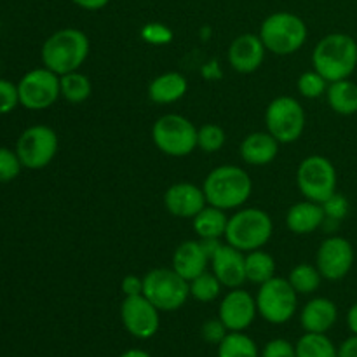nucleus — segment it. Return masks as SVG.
I'll list each match as a JSON object with an SVG mask.
<instances>
[{"label":"nucleus","mask_w":357,"mask_h":357,"mask_svg":"<svg viewBox=\"0 0 357 357\" xmlns=\"http://www.w3.org/2000/svg\"><path fill=\"white\" fill-rule=\"evenodd\" d=\"M72 2L84 10H100L107 7L110 0H72Z\"/></svg>","instance_id":"79ce46f5"},{"label":"nucleus","mask_w":357,"mask_h":357,"mask_svg":"<svg viewBox=\"0 0 357 357\" xmlns=\"http://www.w3.org/2000/svg\"><path fill=\"white\" fill-rule=\"evenodd\" d=\"M312 66L328 82L351 79L357 68V42L342 31L328 33L312 51Z\"/></svg>","instance_id":"7ed1b4c3"},{"label":"nucleus","mask_w":357,"mask_h":357,"mask_svg":"<svg viewBox=\"0 0 357 357\" xmlns=\"http://www.w3.org/2000/svg\"><path fill=\"white\" fill-rule=\"evenodd\" d=\"M121 319L129 335L149 340L160 328V310L146 296H126L121 305Z\"/></svg>","instance_id":"4468645a"},{"label":"nucleus","mask_w":357,"mask_h":357,"mask_svg":"<svg viewBox=\"0 0 357 357\" xmlns=\"http://www.w3.org/2000/svg\"><path fill=\"white\" fill-rule=\"evenodd\" d=\"M257 316V298L246 289H230L220 302L218 317L229 331H246Z\"/></svg>","instance_id":"2eb2a0df"},{"label":"nucleus","mask_w":357,"mask_h":357,"mask_svg":"<svg viewBox=\"0 0 357 357\" xmlns=\"http://www.w3.org/2000/svg\"><path fill=\"white\" fill-rule=\"evenodd\" d=\"M142 295L146 296L160 312H174L190 298V286L173 267L153 268L143 275Z\"/></svg>","instance_id":"423d86ee"},{"label":"nucleus","mask_w":357,"mask_h":357,"mask_svg":"<svg viewBox=\"0 0 357 357\" xmlns=\"http://www.w3.org/2000/svg\"><path fill=\"white\" fill-rule=\"evenodd\" d=\"M279 145H281V143H279L268 131H255L241 142V159H243L248 166H268V164L274 162L275 157H278Z\"/></svg>","instance_id":"aec40b11"},{"label":"nucleus","mask_w":357,"mask_h":357,"mask_svg":"<svg viewBox=\"0 0 357 357\" xmlns=\"http://www.w3.org/2000/svg\"><path fill=\"white\" fill-rule=\"evenodd\" d=\"M152 142L164 155L187 157L197 149V128L180 114H166L152 126Z\"/></svg>","instance_id":"0eeeda50"},{"label":"nucleus","mask_w":357,"mask_h":357,"mask_svg":"<svg viewBox=\"0 0 357 357\" xmlns=\"http://www.w3.org/2000/svg\"><path fill=\"white\" fill-rule=\"evenodd\" d=\"M17 93L20 105L26 110H47L61 98L59 75L45 66L30 70L17 82Z\"/></svg>","instance_id":"f8f14e48"},{"label":"nucleus","mask_w":357,"mask_h":357,"mask_svg":"<svg viewBox=\"0 0 357 357\" xmlns=\"http://www.w3.org/2000/svg\"><path fill=\"white\" fill-rule=\"evenodd\" d=\"M260 357H296L295 345L286 338H274L265 344Z\"/></svg>","instance_id":"4c0bfd02"},{"label":"nucleus","mask_w":357,"mask_h":357,"mask_svg":"<svg viewBox=\"0 0 357 357\" xmlns=\"http://www.w3.org/2000/svg\"><path fill=\"white\" fill-rule=\"evenodd\" d=\"M122 293L126 296H135V295H142L143 291V278H138L135 274H129L122 279Z\"/></svg>","instance_id":"ea45409f"},{"label":"nucleus","mask_w":357,"mask_h":357,"mask_svg":"<svg viewBox=\"0 0 357 357\" xmlns=\"http://www.w3.org/2000/svg\"><path fill=\"white\" fill-rule=\"evenodd\" d=\"M119 357H152L149 354V352L142 351V349H129V351L122 352Z\"/></svg>","instance_id":"c03bdc74"},{"label":"nucleus","mask_w":357,"mask_h":357,"mask_svg":"<svg viewBox=\"0 0 357 357\" xmlns=\"http://www.w3.org/2000/svg\"><path fill=\"white\" fill-rule=\"evenodd\" d=\"M190 286V296L194 300L201 303H209V302H215L220 295H222V288L223 284L218 281L213 272L206 271L204 274L197 275L195 279H192L188 282Z\"/></svg>","instance_id":"7c9ffc66"},{"label":"nucleus","mask_w":357,"mask_h":357,"mask_svg":"<svg viewBox=\"0 0 357 357\" xmlns=\"http://www.w3.org/2000/svg\"><path fill=\"white\" fill-rule=\"evenodd\" d=\"M211 258L206 253L201 241H185L174 250L173 268L188 282L208 271Z\"/></svg>","instance_id":"412c9836"},{"label":"nucleus","mask_w":357,"mask_h":357,"mask_svg":"<svg viewBox=\"0 0 357 357\" xmlns=\"http://www.w3.org/2000/svg\"><path fill=\"white\" fill-rule=\"evenodd\" d=\"M142 37L145 38L149 44L160 45V44H167V42H171V38H173V31L160 23H149L142 30Z\"/></svg>","instance_id":"58836bf2"},{"label":"nucleus","mask_w":357,"mask_h":357,"mask_svg":"<svg viewBox=\"0 0 357 357\" xmlns=\"http://www.w3.org/2000/svg\"><path fill=\"white\" fill-rule=\"evenodd\" d=\"M227 142V135L222 126L204 124L197 129V149L206 153H216L223 149Z\"/></svg>","instance_id":"2f4dec72"},{"label":"nucleus","mask_w":357,"mask_h":357,"mask_svg":"<svg viewBox=\"0 0 357 357\" xmlns=\"http://www.w3.org/2000/svg\"><path fill=\"white\" fill-rule=\"evenodd\" d=\"M274 234L271 215L260 208H239L229 218L225 230L227 244L243 253L261 250Z\"/></svg>","instance_id":"20e7f679"},{"label":"nucleus","mask_w":357,"mask_h":357,"mask_svg":"<svg viewBox=\"0 0 357 357\" xmlns=\"http://www.w3.org/2000/svg\"><path fill=\"white\" fill-rule=\"evenodd\" d=\"M206 201L209 206L229 211L239 209L250 201L253 181L244 167L236 164H223L215 167L202 183Z\"/></svg>","instance_id":"f257e3e1"},{"label":"nucleus","mask_w":357,"mask_h":357,"mask_svg":"<svg viewBox=\"0 0 357 357\" xmlns=\"http://www.w3.org/2000/svg\"><path fill=\"white\" fill-rule=\"evenodd\" d=\"M218 357H260V351L244 331H230L218 345Z\"/></svg>","instance_id":"c85d7f7f"},{"label":"nucleus","mask_w":357,"mask_h":357,"mask_svg":"<svg viewBox=\"0 0 357 357\" xmlns=\"http://www.w3.org/2000/svg\"><path fill=\"white\" fill-rule=\"evenodd\" d=\"M59 87H61V98L68 103L79 105L84 103L91 98L93 94V84L91 79L82 73L80 70L77 72L65 73L59 77Z\"/></svg>","instance_id":"bb28decb"},{"label":"nucleus","mask_w":357,"mask_h":357,"mask_svg":"<svg viewBox=\"0 0 357 357\" xmlns=\"http://www.w3.org/2000/svg\"><path fill=\"white\" fill-rule=\"evenodd\" d=\"M296 357H338V349L326 333H305L295 344Z\"/></svg>","instance_id":"cd10ccee"},{"label":"nucleus","mask_w":357,"mask_h":357,"mask_svg":"<svg viewBox=\"0 0 357 357\" xmlns=\"http://www.w3.org/2000/svg\"><path fill=\"white\" fill-rule=\"evenodd\" d=\"M324 96L335 114L345 115V117L357 114V84L351 79L330 82Z\"/></svg>","instance_id":"393cba45"},{"label":"nucleus","mask_w":357,"mask_h":357,"mask_svg":"<svg viewBox=\"0 0 357 357\" xmlns=\"http://www.w3.org/2000/svg\"><path fill=\"white\" fill-rule=\"evenodd\" d=\"M164 206L176 218L192 220L202 208L208 206V201L202 187L181 181L167 188L164 194Z\"/></svg>","instance_id":"a211bd4d"},{"label":"nucleus","mask_w":357,"mask_h":357,"mask_svg":"<svg viewBox=\"0 0 357 357\" xmlns=\"http://www.w3.org/2000/svg\"><path fill=\"white\" fill-rule=\"evenodd\" d=\"M324 222H326V215H324L323 206L307 201V199L293 204L286 213V227L289 232L296 234V236L314 234L324 225Z\"/></svg>","instance_id":"4be33fe9"},{"label":"nucleus","mask_w":357,"mask_h":357,"mask_svg":"<svg viewBox=\"0 0 357 357\" xmlns=\"http://www.w3.org/2000/svg\"><path fill=\"white\" fill-rule=\"evenodd\" d=\"M275 271L278 265L274 257L264 251V248L246 253V281L260 286L275 278Z\"/></svg>","instance_id":"a878e982"},{"label":"nucleus","mask_w":357,"mask_h":357,"mask_svg":"<svg viewBox=\"0 0 357 357\" xmlns=\"http://www.w3.org/2000/svg\"><path fill=\"white\" fill-rule=\"evenodd\" d=\"M321 206H323L326 220H330V222H342L349 215V201L345 199V195L338 194V192H335Z\"/></svg>","instance_id":"c9c22d12"},{"label":"nucleus","mask_w":357,"mask_h":357,"mask_svg":"<svg viewBox=\"0 0 357 357\" xmlns=\"http://www.w3.org/2000/svg\"><path fill=\"white\" fill-rule=\"evenodd\" d=\"M188 80L178 72L157 75L149 86V98L157 105H173L187 94Z\"/></svg>","instance_id":"5701e85b"},{"label":"nucleus","mask_w":357,"mask_h":357,"mask_svg":"<svg viewBox=\"0 0 357 357\" xmlns=\"http://www.w3.org/2000/svg\"><path fill=\"white\" fill-rule=\"evenodd\" d=\"M258 35L267 52L275 56H291L305 45L309 28L296 14L279 10L265 17Z\"/></svg>","instance_id":"39448f33"},{"label":"nucleus","mask_w":357,"mask_h":357,"mask_svg":"<svg viewBox=\"0 0 357 357\" xmlns=\"http://www.w3.org/2000/svg\"><path fill=\"white\" fill-rule=\"evenodd\" d=\"M23 164L17 157L16 150L0 146V183H9L20 176Z\"/></svg>","instance_id":"72a5a7b5"},{"label":"nucleus","mask_w":357,"mask_h":357,"mask_svg":"<svg viewBox=\"0 0 357 357\" xmlns=\"http://www.w3.org/2000/svg\"><path fill=\"white\" fill-rule=\"evenodd\" d=\"M338 321V307L326 296H316L303 305L300 324L305 333H328Z\"/></svg>","instance_id":"6ab92c4d"},{"label":"nucleus","mask_w":357,"mask_h":357,"mask_svg":"<svg viewBox=\"0 0 357 357\" xmlns=\"http://www.w3.org/2000/svg\"><path fill=\"white\" fill-rule=\"evenodd\" d=\"M347 326L352 335H357V302L349 309L347 312Z\"/></svg>","instance_id":"37998d69"},{"label":"nucleus","mask_w":357,"mask_h":357,"mask_svg":"<svg viewBox=\"0 0 357 357\" xmlns=\"http://www.w3.org/2000/svg\"><path fill=\"white\" fill-rule=\"evenodd\" d=\"M265 54H267V49H265L260 35L243 33L230 42L227 59H229L232 70L248 75V73H255L264 65Z\"/></svg>","instance_id":"dca6fc26"},{"label":"nucleus","mask_w":357,"mask_h":357,"mask_svg":"<svg viewBox=\"0 0 357 357\" xmlns=\"http://www.w3.org/2000/svg\"><path fill=\"white\" fill-rule=\"evenodd\" d=\"M356 253L351 241L342 236H330L321 243L316 255V267L326 281H342L354 267Z\"/></svg>","instance_id":"ddd939ff"},{"label":"nucleus","mask_w":357,"mask_h":357,"mask_svg":"<svg viewBox=\"0 0 357 357\" xmlns=\"http://www.w3.org/2000/svg\"><path fill=\"white\" fill-rule=\"evenodd\" d=\"M91 51L89 37L79 28H61L45 38L40 49L42 65L59 77L77 72Z\"/></svg>","instance_id":"f03ea898"},{"label":"nucleus","mask_w":357,"mask_h":357,"mask_svg":"<svg viewBox=\"0 0 357 357\" xmlns=\"http://www.w3.org/2000/svg\"><path fill=\"white\" fill-rule=\"evenodd\" d=\"M338 176L335 164L324 155H309L296 169V187L307 201L323 204L337 192Z\"/></svg>","instance_id":"6e6552de"},{"label":"nucleus","mask_w":357,"mask_h":357,"mask_svg":"<svg viewBox=\"0 0 357 357\" xmlns=\"http://www.w3.org/2000/svg\"><path fill=\"white\" fill-rule=\"evenodd\" d=\"M20 105V93L17 84L7 79H0V115H7L14 112Z\"/></svg>","instance_id":"f704fd0d"},{"label":"nucleus","mask_w":357,"mask_h":357,"mask_svg":"<svg viewBox=\"0 0 357 357\" xmlns=\"http://www.w3.org/2000/svg\"><path fill=\"white\" fill-rule=\"evenodd\" d=\"M229 333H230V331L227 330L225 324L220 321V317H216V319L206 321V323L202 324V328H201L202 340L208 342V344H213V345L222 344L223 338H225Z\"/></svg>","instance_id":"e433bc0d"},{"label":"nucleus","mask_w":357,"mask_h":357,"mask_svg":"<svg viewBox=\"0 0 357 357\" xmlns=\"http://www.w3.org/2000/svg\"><path fill=\"white\" fill-rule=\"evenodd\" d=\"M209 265L223 288H241L246 282V253L236 250L230 244H220Z\"/></svg>","instance_id":"f3484780"},{"label":"nucleus","mask_w":357,"mask_h":357,"mask_svg":"<svg viewBox=\"0 0 357 357\" xmlns=\"http://www.w3.org/2000/svg\"><path fill=\"white\" fill-rule=\"evenodd\" d=\"M328 82L321 73H317L316 70H310V72H303L298 77V82H296V89L302 94L305 100H317V98L324 96L328 91Z\"/></svg>","instance_id":"473e14b6"},{"label":"nucleus","mask_w":357,"mask_h":357,"mask_svg":"<svg viewBox=\"0 0 357 357\" xmlns=\"http://www.w3.org/2000/svg\"><path fill=\"white\" fill-rule=\"evenodd\" d=\"M227 223H229L227 213L209 204L192 218V225L199 239H222L225 237Z\"/></svg>","instance_id":"b1692460"},{"label":"nucleus","mask_w":357,"mask_h":357,"mask_svg":"<svg viewBox=\"0 0 357 357\" xmlns=\"http://www.w3.org/2000/svg\"><path fill=\"white\" fill-rule=\"evenodd\" d=\"M255 298L258 314L271 324L288 323L298 309V293L293 289L288 279L278 275L260 284Z\"/></svg>","instance_id":"9d476101"},{"label":"nucleus","mask_w":357,"mask_h":357,"mask_svg":"<svg viewBox=\"0 0 357 357\" xmlns=\"http://www.w3.org/2000/svg\"><path fill=\"white\" fill-rule=\"evenodd\" d=\"M58 135L44 124L30 126L20 135L16 142V153L23 167L38 171L47 167L58 153Z\"/></svg>","instance_id":"9b49d317"},{"label":"nucleus","mask_w":357,"mask_h":357,"mask_svg":"<svg viewBox=\"0 0 357 357\" xmlns=\"http://www.w3.org/2000/svg\"><path fill=\"white\" fill-rule=\"evenodd\" d=\"M288 281L298 295H312L319 289L323 275H321L319 268L316 265L298 264L291 268Z\"/></svg>","instance_id":"c756f323"},{"label":"nucleus","mask_w":357,"mask_h":357,"mask_svg":"<svg viewBox=\"0 0 357 357\" xmlns=\"http://www.w3.org/2000/svg\"><path fill=\"white\" fill-rule=\"evenodd\" d=\"M307 117L302 103L293 96H278L265 110V128L281 145L295 143L305 131Z\"/></svg>","instance_id":"1a4fd4ad"},{"label":"nucleus","mask_w":357,"mask_h":357,"mask_svg":"<svg viewBox=\"0 0 357 357\" xmlns=\"http://www.w3.org/2000/svg\"><path fill=\"white\" fill-rule=\"evenodd\" d=\"M338 357H357V335H351L338 347Z\"/></svg>","instance_id":"a19ab883"}]
</instances>
